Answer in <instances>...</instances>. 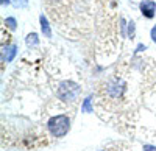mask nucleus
Wrapping results in <instances>:
<instances>
[{"instance_id": "nucleus-1", "label": "nucleus", "mask_w": 156, "mask_h": 151, "mask_svg": "<svg viewBox=\"0 0 156 151\" xmlns=\"http://www.w3.org/2000/svg\"><path fill=\"white\" fill-rule=\"evenodd\" d=\"M47 128L53 137H64L70 129V118L64 114L55 115L47 122Z\"/></svg>"}, {"instance_id": "nucleus-2", "label": "nucleus", "mask_w": 156, "mask_h": 151, "mask_svg": "<svg viewBox=\"0 0 156 151\" xmlns=\"http://www.w3.org/2000/svg\"><path fill=\"white\" fill-rule=\"evenodd\" d=\"M78 94H80V86L76 83L72 81H62L59 84V89H58V95L61 100L64 101H75Z\"/></svg>"}, {"instance_id": "nucleus-3", "label": "nucleus", "mask_w": 156, "mask_h": 151, "mask_svg": "<svg viewBox=\"0 0 156 151\" xmlns=\"http://www.w3.org/2000/svg\"><path fill=\"white\" fill-rule=\"evenodd\" d=\"M142 14H144L147 19H151L154 17V12H156V3L153 2V0H144V2H140L139 5Z\"/></svg>"}, {"instance_id": "nucleus-4", "label": "nucleus", "mask_w": 156, "mask_h": 151, "mask_svg": "<svg viewBox=\"0 0 156 151\" xmlns=\"http://www.w3.org/2000/svg\"><path fill=\"white\" fill-rule=\"evenodd\" d=\"M17 53V47L16 45H6L3 47V61L5 62H11L12 59H14Z\"/></svg>"}, {"instance_id": "nucleus-5", "label": "nucleus", "mask_w": 156, "mask_h": 151, "mask_svg": "<svg viewBox=\"0 0 156 151\" xmlns=\"http://www.w3.org/2000/svg\"><path fill=\"white\" fill-rule=\"evenodd\" d=\"M108 91L114 95V97H120L122 92L125 91V87H123V83H114L108 87Z\"/></svg>"}, {"instance_id": "nucleus-6", "label": "nucleus", "mask_w": 156, "mask_h": 151, "mask_svg": "<svg viewBox=\"0 0 156 151\" xmlns=\"http://www.w3.org/2000/svg\"><path fill=\"white\" fill-rule=\"evenodd\" d=\"M39 20H41V30H42V33L47 37H51V30H50V25L47 22V17L45 16H41V17H39Z\"/></svg>"}, {"instance_id": "nucleus-7", "label": "nucleus", "mask_w": 156, "mask_h": 151, "mask_svg": "<svg viewBox=\"0 0 156 151\" xmlns=\"http://www.w3.org/2000/svg\"><path fill=\"white\" fill-rule=\"evenodd\" d=\"M39 44V39H37V34L36 33H30L27 36V45L28 47H36Z\"/></svg>"}, {"instance_id": "nucleus-8", "label": "nucleus", "mask_w": 156, "mask_h": 151, "mask_svg": "<svg viewBox=\"0 0 156 151\" xmlns=\"http://www.w3.org/2000/svg\"><path fill=\"white\" fill-rule=\"evenodd\" d=\"M90 101H92V97H87L83 103V111L84 112H92V106H90Z\"/></svg>"}, {"instance_id": "nucleus-9", "label": "nucleus", "mask_w": 156, "mask_h": 151, "mask_svg": "<svg viewBox=\"0 0 156 151\" xmlns=\"http://www.w3.org/2000/svg\"><path fill=\"white\" fill-rule=\"evenodd\" d=\"M5 25H8V28H9V30H16L17 22H16L14 17H8V19H5Z\"/></svg>"}, {"instance_id": "nucleus-10", "label": "nucleus", "mask_w": 156, "mask_h": 151, "mask_svg": "<svg viewBox=\"0 0 156 151\" xmlns=\"http://www.w3.org/2000/svg\"><path fill=\"white\" fill-rule=\"evenodd\" d=\"M142 151H156V146H153V145H145Z\"/></svg>"}, {"instance_id": "nucleus-11", "label": "nucleus", "mask_w": 156, "mask_h": 151, "mask_svg": "<svg viewBox=\"0 0 156 151\" xmlns=\"http://www.w3.org/2000/svg\"><path fill=\"white\" fill-rule=\"evenodd\" d=\"M151 39L156 42V27H153V28H151Z\"/></svg>"}, {"instance_id": "nucleus-12", "label": "nucleus", "mask_w": 156, "mask_h": 151, "mask_svg": "<svg viewBox=\"0 0 156 151\" xmlns=\"http://www.w3.org/2000/svg\"><path fill=\"white\" fill-rule=\"evenodd\" d=\"M5 3L8 5V3H9V0H2V5H5Z\"/></svg>"}, {"instance_id": "nucleus-13", "label": "nucleus", "mask_w": 156, "mask_h": 151, "mask_svg": "<svg viewBox=\"0 0 156 151\" xmlns=\"http://www.w3.org/2000/svg\"><path fill=\"white\" fill-rule=\"evenodd\" d=\"M100 151H103V149H100Z\"/></svg>"}]
</instances>
